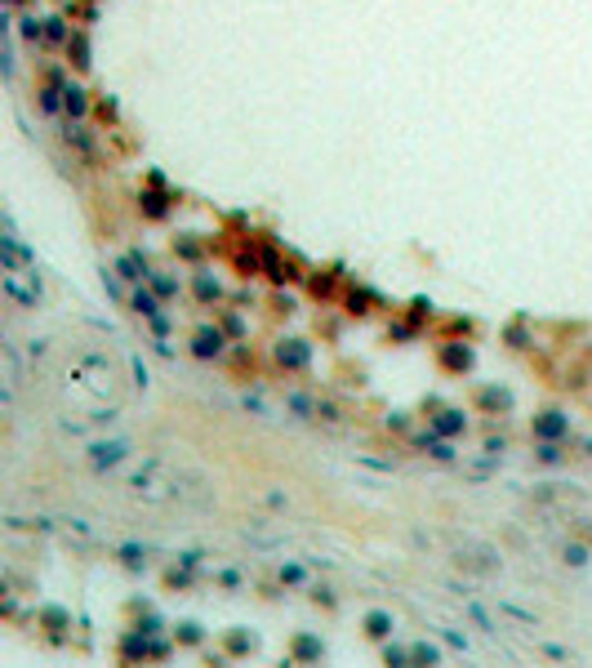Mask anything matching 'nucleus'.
<instances>
[{"instance_id": "nucleus-1", "label": "nucleus", "mask_w": 592, "mask_h": 668, "mask_svg": "<svg viewBox=\"0 0 592 668\" xmlns=\"http://www.w3.org/2000/svg\"><path fill=\"white\" fill-rule=\"evenodd\" d=\"M72 379H80V383H72V392H85V397H107L112 392V370L98 357L80 361L76 370H72Z\"/></svg>"}, {"instance_id": "nucleus-2", "label": "nucleus", "mask_w": 592, "mask_h": 668, "mask_svg": "<svg viewBox=\"0 0 592 668\" xmlns=\"http://www.w3.org/2000/svg\"><path fill=\"white\" fill-rule=\"evenodd\" d=\"M23 276H27V272H23L18 263H5V294H9V298H18L23 308H36V303H41V286H36V281L27 286Z\"/></svg>"}, {"instance_id": "nucleus-3", "label": "nucleus", "mask_w": 592, "mask_h": 668, "mask_svg": "<svg viewBox=\"0 0 592 668\" xmlns=\"http://www.w3.org/2000/svg\"><path fill=\"white\" fill-rule=\"evenodd\" d=\"M94 450H98V455H94L98 463H116V459L125 455V446H121V441H112V446H94Z\"/></svg>"}, {"instance_id": "nucleus-4", "label": "nucleus", "mask_w": 592, "mask_h": 668, "mask_svg": "<svg viewBox=\"0 0 592 668\" xmlns=\"http://www.w3.org/2000/svg\"><path fill=\"white\" fill-rule=\"evenodd\" d=\"M218 343H223V339H218V334H210V330H205V334H200V339H196V352H200V357H210V352H218Z\"/></svg>"}, {"instance_id": "nucleus-5", "label": "nucleus", "mask_w": 592, "mask_h": 668, "mask_svg": "<svg viewBox=\"0 0 592 668\" xmlns=\"http://www.w3.org/2000/svg\"><path fill=\"white\" fill-rule=\"evenodd\" d=\"M134 308H139L143 316H156V303H151V294H143V290L134 294Z\"/></svg>"}, {"instance_id": "nucleus-6", "label": "nucleus", "mask_w": 592, "mask_h": 668, "mask_svg": "<svg viewBox=\"0 0 592 668\" xmlns=\"http://www.w3.org/2000/svg\"><path fill=\"white\" fill-rule=\"evenodd\" d=\"M67 112H85V98H80V90H67Z\"/></svg>"}]
</instances>
